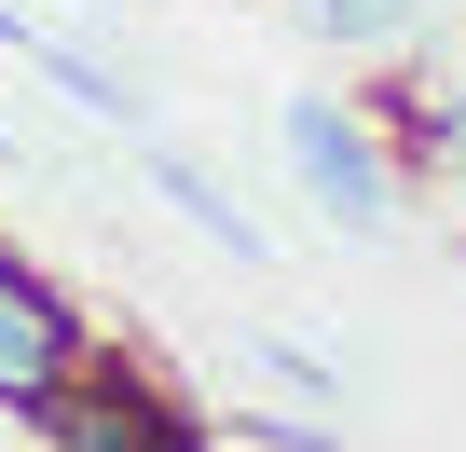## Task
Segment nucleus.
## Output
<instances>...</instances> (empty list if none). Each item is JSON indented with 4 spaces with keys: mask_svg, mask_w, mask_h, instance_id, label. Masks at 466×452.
Returning a JSON list of instances; mask_svg holds the SVG:
<instances>
[{
    "mask_svg": "<svg viewBox=\"0 0 466 452\" xmlns=\"http://www.w3.org/2000/svg\"><path fill=\"white\" fill-rule=\"evenodd\" d=\"M275 137H289V178L329 206V234H357V247H384V234H398V165H384V137H370L343 96H289V110H275Z\"/></svg>",
    "mask_w": 466,
    "mask_h": 452,
    "instance_id": "obj_1",
    "label": "nucleus"
},
{
    "mask_svg": "<svg viewBox=\"0 0 466 452\" xmlns=\"http://www.w3.org/2000/svg\"><path fill=\"white\" fill-rule=\"evenodd\" d=\"M83 357H96V343H83L69 288H56L42 261H15V247H0V411H42Z\"/></svg>",
    "mask_w": 466,
    "mask_h": 452,
    "instance_id": "obj_2",
    "label": "nucleus"
},
{
    "mask_svg": "<svg viewBox=\"0 0 466 452\" xmlns=\"http://www.w3.org/2000/svg\"><path fill=\"white\" fill-rule=\"evenodd\" d=\"M28 425H42L56 452H178V438H206V425H192L178 397H151V384L96 370V357H83V370H69V384H56L42 411H28Z\"/></svg>",
    "mask_w": 466,
    "mask_h": 452,
    "instance_id": "obj_3",
    "label": "nucleus"
},
{
    "mask_svg": "<svg viewBox=\"0 0 466 452\" xmlns=\"http://www.w3.org/2000/svg\"><path fill=\"white\" fill-rule=\"evenodd\" d=\"M137 165H151V192H165V206L192 219V234H206V247H233V261H275V247H261V219H248V206H233V192H219V178H206V165L178 151V137H151V124H137Z\"/></svg>",
    "mask_w": 466,
    "mask_h": 452,
    "instance_id": "obj_4",
    "label": "nucleus"
},
{
    "mask_svg": "<svg viewBox=\"0 0 466 452\" xmlns=\"http://www.w3.org/2000/svg\"><path fill=\"white\" fill-rule=\"evenodd\" d=\"M302 28L357 42V55H398V42H425V0H302Z\"/></svg>",
    "mask_w": 466,
    "mask_h": 452,
    "instance_id": "obj_5",
    "label": "nucleus"
},
{
    "mask_svg": "<svg viewBox=\"0 0 466 452\" xmlns=\"http://www.w3.org/2000/svg\"><path fill=\"white\" fill-rule=\"evenodd\" d=\"M398 124H411V137H425V151H439V165H452V178H466V96H411V110H398Z\"/></svg>",
    "mask_w": 466,
    "mask_h": 452,
    "instance_id": "obj_6",
    "label": "nucleus"
}]
</instances>
